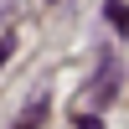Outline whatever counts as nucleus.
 <instances>
[{
	"label": "nucleus",
	"instance_id": "obj_1",
	"mask_svg": "<svg viewBox=\"0 0 129 129\" xmlns=\"http://www.w3.org/2000/svg\"><path fill=\"white\" fill-rule=\"evenodd\" d=\"M98 62H103V78H93L88 88H83V98H78V124H83V129H93V114H88L93 103H98V109H103V103L114 98V57H109V52H103Z\"/></svg>",
	"mask_w": 129,
	"mask_h": 129
},
{
	"label": "nucleus",
	"instance_id": "obj_2",
	"mask_svg": "<svg viewBox=\"0 0 129 129\" xmlns=\"http://www.w3.org/2000/svg\"><path fill=\"white\" fill-rule=\"evenodd\" d=\"M41 119H47V98H36V103H31V109H26V114L16 119V124H10V129H36Z\"/></svg>",
	"mask_w": 129,
	"mask_h": 129
},
{
	"label": "nucleus",
	"instance_id": "obj_3",
	"mask_svg": "<svg viewBox=\"0 0 129 129\" xmlns=\"http://www.w3.org/2000/svg\"><path fill=\"white\" fill-rule=\"evenodd\" d=\"M109 21H114V26H119V31L129 26V5H124V0H109Z\"/></svg>",
	"mask_w": 129,
	"mask_h": 129
},
{
	"label": "nucleus",
	"instance_id": "obj_4",
	"mask_svg": "<svg viewBox=\"0 0 129 129\" xmlns=\"http://www.w3.org/2000/svg\"><path fill=\"white\" fill-rule=\"evenodd\" d=\"M10 52H16V31H5V36H0V67H5V57Z\"/></svg>",
	"mask_w": 129,
	"mask_h": 129
}]
</instances>
